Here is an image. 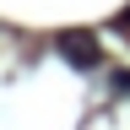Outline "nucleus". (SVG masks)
<instances>
[{
  "label": "nucleus",
  "instance_id": "f257e3e1",
  "mask_svg": "<svg viewBox=\"0 0 130 130\" xmlns=\"http://www.w3.org/2000/svg\"><path fill=\"white\" fill-rule=\"evenodd\" d=\"M60 49H65L76 65H92V60H98V49H87V43H81V32H65V38H60Z\"/></svg>",
  "mask_w": 130,
  "mask_h": 130
}]
</instances>
